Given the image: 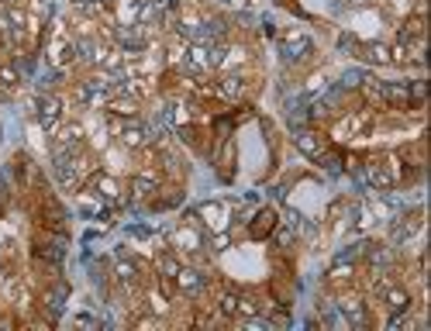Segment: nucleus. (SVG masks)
Returning <instances> with one entry per match:
<instances>
[{"instance_id":"16","label":"nucleus","mask_w":431,"mask_h":331,"mask_svg":"<svg viewBox=\"0 0 431 331\" xmlns=\"http://www.w3.org/2000/svg\"><path fill=\"white\" fill-rule=\"evenodd\" d=\"M18 69L14 66H0V94H14V86H18Z\"/></svg>"},{"instance_id":"3","label":"nucleus","mask_w":431,"mask_h":331,"mask_svg":"<svg viewBox=\"0 0 431 331\" xmlns=\"http://www.w3.org/2000/svg\"><path fill=\"white\" fill-rule=\"evenodd\" d=\"M280 52H283V59H290V62H304V59L314 55V42H311L304 31H287L283 42H280Z\"/></svg>"},{"instance_id":"1","label":"nucleus","mask_w":431,"mask_h":331,"mask_svg":"<svg viewBox=\"0 0 431 331\" xmlns=\"http://www.w3.org/2000/svg\"><path fill=\"white\" fill-rule=\"evenodd\" d=\"M373 125H377V118L369 111H352L342 121L331 125V138L335 142H355V138H366L373 131Z\"/></svg>"},{"instance_id":"8","label":"nucleus","mask_w":431,"mask_h":331,"mask_svg":"<svg viewBox=\"0 0 431 331\" xmlns=\"http://www.w3.org/2000/svg\"><path fill=\"white\" fill-rule=\"evenodd\" d=\"M204 273L200 269H193V266H180V273H176V290L180 293H187V297H197L200 290H204Z\"/></svg>"},{"instance_id":"9","label":"nucleus","mask_w":431,"mask_h":331,"mask_svg":"<svg viewBox=\"0 0 431 331\" xmlns=\"http://www.w3.org/2000/svg\"><path fill=\"white\" fill-rule=\"evenodd\" d=\"M418 231H421V211H414V214H407V218H397L390 235H393L397 245H404V242H410Z\"/></svg>"},{"instance_id":"13","label":"nucleus","mask_w":431,"mask_h":331,"mask_svg":"<svg viewBox=\"0 0 431 331\" xmlns=\"http://www.w3.org/2000/svg\"><path fill=\"white\" fill-rule=\"evenodd\" d=\"M149 310H152V314H166V310H169V293H166V290H162V286H152V290H149Z\"/></svg>"},{"instance_id":"2","label":"nucleus","mask_w":431,"mask_h":331,"mask_svg":"<svg viewBox=\"0 0 431 331\" xmlns=\"http://www.w3.org/2000/svg\"><path fill=\"white\" fill-rule=\"evenodd\" d=\"M169 245H173V252L180 255V259H190V255H197L204 249V231H200V225L190 218L187 225H180V228L173 231Z\"/></svg>"},{"instance_id":"14","label":"nucleus","mask_w":431,"mask_h":331,"mask_svg":"<svg viewBox=\"0 0 431 331\" xmlns=\"http://www.w3.org/2000/svg\"><path fill=\"white\" fill-rule=\"evenodd\" d=\"M297 145H300V149H304L307 155H314V159H328L324 145L318 142V135H300V138H297Z\"/></svg>"},{"instance_id":"12","label":"nucleus","mask_w":431,"mask_h":331,"mask_svg":"<svg viewBox=\"0 0 431 331\" xmlns=\"http://www.w3.org/2000/svg\"><path fill=\"white\" fill-rule=\"evenodd\" d=\"M342 310H345V318H349L352 325H366V304H362L359 297H345V301H342Z\"/></svg>"},{"instance_id":"7","label":"nucleus","mask_w":431,"mask_h":331,"mask_svg":"<svg viewBox=\"0 0 431 331\" xmlns=\"http://www.w3.org/2000/svg\"><path fill=\"white\" fill-rule=\"evenodd\" d=\"M90 183H93V193L104 197V201H121V179L114 173H90Z\"/></svg>"},{"instance_id":"5","label":"nucleus","mask_w":431,"mask_h":331,"mask_svg":"<svg viewBox=\"0 0 431 331\" xmlns=\"http://www.w3.org/2000/svg\"><path fill=\"white\" fill-rule=\"evenodd\" d=\"M66 101L62 97H55V94H49V97H38V125L45 128V131H55V128L66 121Z\"/></svg>"},{"instance_id":"10","label":"nucleus","mask_w":431,"mask_h":331,"mask_svg":"<svg viewBox=\"0 0 431 331\" xmlns=\"http://www.w3.org/2000/svg\"><path fill=\"white\" fill-rule=\"evenodd\" d=\"M245 90H248V79H245L242 73H228V77L221 79V86H217V94H221V97H228V101L245 97Z\"/></svg>"},{"instance_id":"15","label":"nucleus","mask_w":431,"mask_h":331,"mask_svg":"<svg viewBox=\"0 0 431 331\" xmlns=\"http://www.w3.org/2000/svg\"><path fill=\"white\" fill-rule=\"evenodd\" d=\"M272 225H276V214H272V211H263V214H255V221H252V235L263 238V235L272 231Z\"/></svg>"},{"instance_id":"11","label":"nucleus","mask_w":431,"mask_h":331,"mask_svg":"<svg viewBox=\"0 0 431 331\" xmlns=\"http://www.w3.org/2000/svg\"><path fill=\"white\" fill-rule=\"evenodd\" d=\"M132 193H135V197H152V193H156V173H152V169L135 173V179H132Z\"/></svg>"},{"instance_id":"6","label":"nucleus","mask_w":431,"mask_h":331,"mask_svg":"<svg viewBox=\"0 0 431 331\" xmlns=\"http://www.w3.org/2000/svg\"><path fill=\"white\" fill-rule=\"evenodd\" d=\"M76 59V42H73V35L69 31H55V38H52V62L62 69V66H69Z\"/></svg>"},{"instance_id":"4","label":"nucleus","mask_w":431,"mask_h":331,"mask_svg":"<svg viewBox=\"0 0 431 331\" xmlns=\"http://www.w3.org/2000/svg\"><path fill=\"white\" fill-rule=\"evenodd\" d=\"M197 218L204 221V228L211 231H228V221H231V204H224V201H211V204H204L197 211Z\"/></svg>"}]
</instances>
